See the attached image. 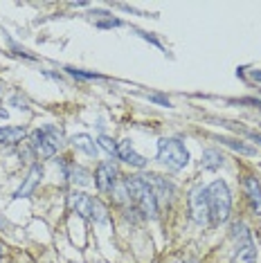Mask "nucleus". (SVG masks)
I'll list each match as a JSON object with an SVG mask.
<instances>
[{"label":"nucleus","instance_id":"nucleus-11","mask_svg":"<svg viewBox=\"0 0 261 263\" xmlns=\"http://www.w3.org/2000/svg\"><path fill=\"white\" fill-rule=\"evenodd\" d=\"M243 194H246L248 202H250L252 212L261 216V182L254 176H243Z\"/></svg>","mask_w":261,"mask_h":263},{"label":"nucleus","instance_id":"nucleus-24","mask_svg":"<svg viewBox=\"0 0 261 263\" xmlns=\"http://www.w3.org/2000/svg\"><path fill=\"white\" fill-rule=\"evenodd\" d=\"M149 99L156 101V104H160V106H164V108H169V106H171V101L167 97H162V95H149Z\"/></svg>","mask_w":261,"mask_h":263},{"label":"nucleus","instance_id":"nucleus-23","mask_svg":"<svg viewBox=\"0 0 261 263\" xmlns=\"http://www.w3.org/2000/svg\"><path fill=\"white\" fill-rule=\"evenodd\" d=\"M133 32H135V34H138V36H140V39L149 41V43H151V45H156V47H160V50H164V47H162V43H160V41H158L156 36H153V34H149V32H142V29H135V27H133Z\"/></svg>","mask_w":261,"mask_h":263},{"label":"nucleus","instance_id":"nucleus-9","mask_svg":"<svg viewBox=\"0 0 261 263\" xmlns=\"http://www.w3.org/2000/svg\"><path fill=\"white\" fill-rule=\"evenodd\" d=\"M41 178H43V166H41L39 162H36V164H32V166H29V173H27V178H25V180H23V184H21V187L14 191V200L29 198V196L34 194V189L39 187Z\"/></svg>","mask_w":261,"mask_h":263},{"label":"nucleus","instance_id":"nucleus-5","mask_svg":"<svg viewBox=\"0 0 261 263\" xmlns=\"http://www.w3.org/2000/svg\"><path fill=\"white\" fill-rule=\"evenodd\" d=\"M187 205H189L192 220L196 225H210L212 223V218H210V202H207V187H203V184H194V187L189 189Z\"/></svg>","mask_w":261,"mask_h":263},{"label":"nucleus","instance_id":"nucleus-7","mask_svg":"<svg viewBox=\"0 0 261 263\" xmlns=\"http://www.w3.org/2000/svg\"><path fill=\"white\" fill-rule=\"evenodd\" d=\"M142 178H144V180L149 182V187L153 189V194H156L158 205L169 207L171 202H174V196H176V187H174V182H169L167 178L158 176V173H144Z\"/></svg>","mask_w":261,"mask_h":263},{"label":"nucleus","instance_id":"nucleus-17","mask_svg":"<svg viewBox=\"0 0 261 263\" xmlns=\"http://www.w3.org/2000/svg\"><path fill=\"white\" fill-rule=\"evenodd\" d=\"M221 144L230 146L232 151L243 153V155H257V148L250 146V144H246V142H239V140H228V137H221Z\"/></svg>","mask_w":261,"mask_h":263},{"label":"nucleus","instance_id":"nucleus-13","mask_svg":"<svg viewBox=\"0 0 261 263\" xmlns=\"http://www.w3.org/2000/svg\"><path fill=\"white\" fill-rule=\"evenodd\" d=\"M232 263H257V243L252 238L243 243H236V252Z\"/></svg>","mask_w":261,"mask_h":263},{"label":"nucleus","instance_id":"nucleus-4","mask_svg":"<svg viewBox=\"0 0 261 263\" xmlns=\"http://www.w3.org/2000/svg\"><path fill=\"white\" fill-rule=\"evenodd\" d=\"M158 162L169 171H182L189 164V151L178 137L158 140Z\"/></svg>","mask_w":261,"mask_h":263},{"label":"nucleus","instance_id":"nucleus-25","mask_svg":"<svg viewBox=\"0 0 261 263\" xmlns=\"http://www.w3.org/2000/svg\"><path fill=\"white\" fill-rule=\"evenodd\" d=\"M5 230H9V223L3 216H0V232H5Z\"/></svg>","mask_w":261,"mask_h":263},{"label":"nucleus","instance_id":"nucleus-12","mask_svg":"<svg viewBox=\"0 0 261 263\" xmlns=\"http://www.w3.org/2000/svg\"><path fill=\"white\" fill-rule=\"evenodd\" d=\"M61 171H63V178H68L77 187H86L90 182V171L77 162H61Z\"/></svg>","mask_w":261,"mask_h":263},{"label":"nucleus","instance_id":"nucleus-16","mask_svg":"<svg viewBox=\"0 0 261 263\" xmlns=\"http://www.w3.org/2000/svg\"><path fill=\"white\" fill-rule=\"evenodd\" d=\"M72 146L77 148V151H81V153H86L88 158H97V153H99V146H97V142L92 140L88 133H79V135H74L72 140Z\"/></svg>","mask_w":261,"mask_h":263},{"label":"nucleus","instance_id":"nucleus-10","mask_svg":"<svg viewBox=\"0 0 261 263\" xmlns=\"http://www.w3.org/2000/svg\"><path fill=\"white\" fill-rule=\"evenodd\" d=\"M68 207L72 209L77 216L90 220V212H92V198L90 196H86L84 191H70L68 194Z\"/></svg>","mask_w":261,"mask_h":263},{"label":"nucleus","instance_id":"nucleus-21","mask_svg":"<svg viewBox=\"0 0 261 263\" xmlns=\"http://www.w3.org/2000/svg\"><path fill=\"white\" fill-rule=\"evenodd\" d=\"M65 72L77 77V79H104V77L97 72H86V70H77V68H65Z\"/></svg>","mask_w":261,"mask_h":263},{"label":"nucleus","instance_id":"nucleus-6","mask_svg":"<svg viewBox=\"0 0 261 263\" xmlns=\"http://www.w3.org/2000/svg\"><path fill=\"white\" fill-rule=\"evenodd\" d=\"M120 182V169L113 160H104V162L97 164V171H95V184H97L99 194H113Z\"/></svg>","mask_w":261,"mask_h":263},{"label":"nucleus","instance_id":"nucleus-28","mask_svg":"<svg viewBox=\"0 0 261 263\" xmlns=\"http://www.w3.org/2000/svg\"><path fill=\"white\" fill-rule=\"evenodd\" d=\"M5 254V250H3V245H0V256H3Z\"/></svg>","mask_w":261,"mask_h":263},{"label":"nucleus","instance_id":"nucleus-19","mask_svg":"<svg viewBox=\"0 0 261 263\" xmlns=\"http://www.w3.org/2000/svg\"><path fill=\"white\" fill-rule=\"evenodd\" d=\"M90 220H95V223H106V220H108V209H106V205L99 198H92Z\"/></svg>","mask_w":261,"mask_h":263},{"label":"nucleus","instance_id":"nucleus-22","mask_svg":"<svg viewBox=\"0 0 261 263\" xmlns=\"http://www.w3.org/2000/svg\"><path fill=\"white\" fill-rule=\"evenodd\" d=\"M95 25H97L99 29H110V27H122V21L120 18H113V16L108 14L104 21H95Z\"/></svg>","mask_w":261,"mask_h":263},{"label":"nucleus","instance_id":"nucleus-18","mask_svg":"<svg viewBox=\"0 0 261 263\" xmlns=\"http://www.w3.org/2000/svg\"><path fill=\"white\" fill-rule=\"evenodd\" d=\"M232 238L236 243H243V241H248V238H252V234H250V227H248L243 220H234L232 223Z\"/></svg>","mask_w":261,"mask_h":263},{"label":"nucleus","instance_id":"nucleus-26","mask_svg":"<svg viewBox=\"0 0 261 263\" xmlns=\"http://www.w3.org/2000/svg\"><path fill=\"white\" fill-rule=\"evenodd\" d=\"M252 79H257V81H261V72H259V70H252Z\"/></svg>","mask_w":261,"mask_h":263},{"label":"nucleus","instance_id":"nucleus-29","mask_svg":"<svg viewBox=\"0 0 261 263\" xmlns=\"http://www.w3.org/2000/svg\"><path fill=\"white\" fill-rule=\"evenodd\" d=\"M0 92H3V86H0Z\"/></svg>","mask_w":261,"mask_h":263},{"label":"nucleus","instance_id":"nucleus-8","mask_svg":"<svg viewBox=\"0 0 261 263\" xmlns=\"http://www.w3.org/2000/svg\"><path fill=\"white\" fill-rule=\"evenodd\" d=\"M117 160H122V162L135 166V169H144V166L149 164V160H146L144 155H140L133 148V142H130V140L117 142Z\"/></svg>","mask_w":261,"mask_h":263},{"label":"nucleus","instance_id":"nucleus-1","mask_svg":"<svg viewBox=\"0 0 261 263\" xmlns=\"http://www.w3.org/2000/svg\"><path fill=\"white\" fill-rule=\"evenodd\" d=\"M124 189H126L130 209L140 214L142 218H158L160 205L156 200V194L149 187V182L144 180L142 176H128L124 178Z\"/></svg>","mask_w":261,"mask_h":263},{"label":"nucleus","instance_id":"nucleus-3","mask_svg":"<svg viewBox=\"0 0 261 263\" xmlns=\"http://www.w3.org/2000/svg\"><path fill=\"white\" fill-rule=\"evenodd\" d=\"M27 142L34 146V151H36L39 158L50 160L59 153V148L63 144V130L59 126H54V124H45V126L32 130V135H29Z\"/></svg>","mask_w":261,"mask_h":263},{"label":"nucleus","instance_id":"nucleus-15","mask_svg":"<svg viewBox=\"0 0 261 263\" xmlns=\"http://www.w3.org/2000/svg\"><path fill=\"white\" fill-rule=\"evenodd\" d=\"M225 164V155L216 148H205L203 155H200V169L205 171H218Z\"/></svg>","mask_w":261,"mask_h":263},{"label":"nucleus","instance_id":"nucleus-2","mask_svg":"<svg viewBox=\"0 0 261 263\" xmlns=\"http://www.w3.org/2000/svg\"><path fill=\"white\" fill-rule=\"evenodd\" d=\"M207 202H210V218L212 225H221L230 218L232 212V194L225 180H214L207 187Z\"/></svg>","mask_w":261,"mask_h":263},{"label":"nucleus","instance_id":"nucleus-20","mask_svg":"<svg viewBox=\"0 0 261 263\" xmlns=\"http://www.w3.org/2000/svg\"><path fill=\"white\" fill-rule=\"evenodd\" d=\"M97 146H102L104 151L110 155V158H117V142L110 140L108 135H99L97 137Z\"/></svg>","mask_w":261,"mask_h":263},{"label":"nucleus","instance_id":"nucleus-14","mask_svg":"<svg viewBox=\"0 0 261 263\" xmlns=\"http://www.w3.org/2000/svg\"><path fill=\"white\" fill-rule=\"evenodd\" d=\"M27 130L23 126H0V144L3 146H14L25 140Z\"/></svg>","mask_w":261,"mask_h":263},{"label":"nucleus","instance_id":"nucleus-27","mask_svg":"<svg viewBox=\"0 0 261 263\" xmlns=\"http://www.w3.org/2000/svg\"><path fill=\"white\" fill-rule=\"evenodd\" d=\"M0 119H7V110L5 108H0Z\"/></svg>","mask_w":261,"mask_h":263}]
</instances>
